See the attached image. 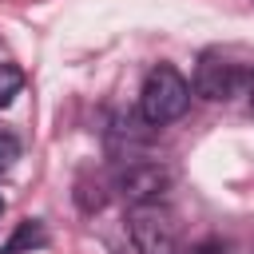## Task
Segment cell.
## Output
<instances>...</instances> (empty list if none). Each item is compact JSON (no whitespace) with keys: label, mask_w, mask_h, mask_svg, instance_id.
I'll return each instance as SVG.
<instances>
[{"label":"cell","mask_w":254,"mask_h":254,"mask_svg":"<svg viewBox=\"0 0 254 254\" xmlns=\"http://www.w3.org/2000/svg\"><path fill=\"white\" fill-rule=\"evenodd\" d=\"M16 159H20V143H16V135L0 131V171H8Z\"/></svg>","instance_id":"obj_7"},{"label":"cell","mask_w":254,"mask_h":254,"mask_svg":"<svg viewBox=\"0 0 254 254\" xmlns=\"http://www.w3.org/2000/svg\"><path fill=\"white\" fill-rule=\"evenodd\" d=\"M127 230H131V242L139 254H179V222L159 202L135 206L127 218Z\"/></svg>","instance_id":"obj_2"},{"label":"cell","mask_w":254,"mask_h":254,"mask_svg":"<svg viewBox=\"0 0 254 254\" xmlns=\"http://www.w3.org/2000/svg\"><path fill=\"white\" fill-rule=\"evenodd\" d=\"M24 87V71L16 64H0V107H8Z\"/></svg>","instance_id":"obj_6"},{"label":"cell","mask_w":254,"mask_h":254,"mask_svg":"<svg viewBox=\"0 0 254 254\" xmlns=\"http://www.w3.org/2000/svg\"><path fill=\"white\" fill-rule=\"evenodd\" d=\"M187 107H190V83H187L171 64L151 67L147 79H143V91H139V115H143L151 127H167V123H175Z\"/></svg>","instance_id":"obj_1"},{"label":"cell","mask_w":254,"mask_h":254,"mask_svg":"<svg viewBox=\"0 0 254 254\" xmlns=\"http://www.w3.org/2000/svg\"><path fill=\"white\" fill-rule=\"evenodd\" d=\"M40 246H48L44 222H40V218H24V222H16V230H12V238L0 246V254H32V250H40Z\"/></svg>","instance_id":"obj_5"},{"label":"cell","mask_w":254,"mask_h":254,"mask_svg":"<svg viewBox=\"0 0 254 254\" xmlns=\"http://www.w3.org/2000/svg\"><path fill=\"white\" fill-rule=\"evenodd\" d=\"M194 254H218V250H194Z\"/></svg>","instance_id":"obj_9"},{"label":"cell","mask_w":254,"mask_h":254,"mask_svg":"<svg viewBox=\"0 0 254 254\" xmlns=\"http://www.w3.org/2000/svg\"><path fill=\"white\" fill-rule=\"evenodd\" d=\"M246 95H250V107H254V71L246 75Z\"/></svg>","instance_id":"obj_8"},{"label":"cell","mask_w":254,"mask_h":254,"mask_svg":"<svg viewBox=\"0 0 254 254\" xmlns=\"http://www.w3.org/2000/svg\"><path fill=\"white\" fill-rule=\"evenodd\" d=\"M0 214H4V198H0Z\"/></svg>","instance_id":"obj_10"},{"label":"cell","mask_w":254,"mask_h":254,"mask_svg":"<svg viewBox=\"0 0 254 254\" xmlns=\"http://www.w3.org/2000/svg\"><path fill=\"white\" fill-rule=\"evenodd\" d=\"M167 183H171V171L159 167V163H131V167L119 175V190H123V198H131L135 206L159 202V194L167 190Z\"/></svg>","instance_id":"obj_4"},{"label":"cell","mask_w":254,"mask_h":254,"mask_svg":"<svg viewBox=\"0 0 254 254\" xmlns=\"http://www.w3.org/2000/svg\"><path fill=\"white\" fill-rule=\"evenodd\" d=\"M238 83H242L238 64L222 60L218 52H206V56L198 60V67H194V95H202V99H210V103L230 99V95L238 91Z\"/></svg>","instance_id":"obj_3"}]
</instances>
